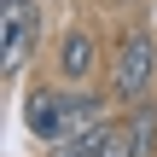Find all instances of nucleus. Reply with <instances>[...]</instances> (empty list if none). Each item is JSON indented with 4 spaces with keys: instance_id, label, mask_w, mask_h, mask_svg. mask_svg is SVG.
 Masks as SVG:
<instances>
[{
    "instance_id": "nucleus-1",
    "label": "nucleus",
    "mask_w": 157,
    "mask_h": 157,
    "mask_svg": "<svg viewBox=\"0 0 157 157\" xmlns=\"http://www.w3.org/2000/svg\"><path fill=\"white\" fill-rule=\"evenodd\" d=\"M151 76H157V47L146 29H128L117 41V58H111V93L122 105H140L151 93Z\"/></svg>"
},
{
    "instance_id": "nucleus-2",
    "label": "nucleus",
    "mask_w": 157,
    "mask_h": 157,
    "mask_svg": "<svg viewBox=\"0 0 157 157\" xmlns=\"http://www.w3.org/2000/svg\"><path fill=\"white\" fill-rule=\"evenodd\" d=\"M41 41V0H0V70L17 76Z\"/></svg>"
},
{
    "instance_id": "nucleus-3",
    "label": "nucleus",
    "mask_w": 157,
    "mask_h": 157,
    "mask_svg": "<svg viewBox=\"0 0 157 157\" xmlns=\"http://www.w3.org/2000/svg\"><path fill=\"white\" fill-rule=\"evenodd\" d=\"M93 70H99V41H93V29H87V23L64 29V41H58V76H64L70 87H87Z\"/></svg>"
},
{
    "instance_id": "nucleus-4",
    "label": "nucleus",
    "mask_w": 157,
    "mask_h": 157,
    "mask_svg": "<svg viewBox=\"0 0 157 157\" xmlns=\"http://www.w3.org/2000/svg\"><path fill=\"white\" fill-rule=\"evenodd\" d=\"M122 134H128V151L134 157H157V111L146 105V99L134 105V117L122 122Z\"/></svg>"
},
{
    "instance_id": "nucleus-5",
    "label": "nucleus",
    "mask_w": 157,
    "mask_h": 157,
    "mask_svg": "<svg viewBox=\"0 0 157 157\" xmlns=\"http://www.w3.org/2000/svg\"><path fill=\"white\" fill-rule=\"evenodd\" d=\"M105 134H111V122H87V128H70L64 140H52V151L47 157H93L105 146Z\"/></svg>"
},
{
    "instance_id": "nucleus-6",
    "label": "nucleus",
    "mask_w": 157,
    "mask_h": 157,
    "mask_svg": "<svg viewBox=\"0 0 157 157\" xmlns=\"http://www.w3.org/2000/svg\"><path fill=\"white\" fill-rule=\"evenodd\" d=\"M93 157H134V151H128V134H122V128H111V134H105V146H99Z\"/></svg>"
}]
</instances>
